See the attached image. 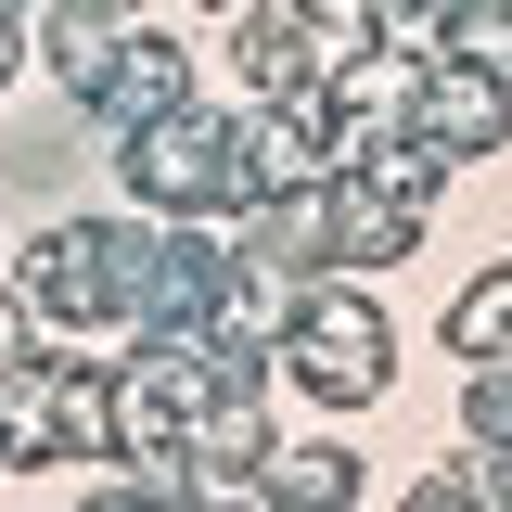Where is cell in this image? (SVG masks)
<instances>
[{
  "label": "cell",
  "mask_w": 512,
  "mask_h": 512,
  "mask_svg": "<svg viewBox=\"0 0 512 512\" xmlns=\"http://www.w3.org/2000/svg\"><path fill=\"white\" fill-rule=\"evenodd\" d=\"M116 167H128V192L167 205V218H192V205H256L244 116H205V103H167V116L116 128Z\"/></svg>",
  "instance_id": "obj_1"
},
{
  "label": "cell",
  "mask_w": 512,
  "mask_h": 512,
  "mask_svg": "<svg viewBox=\"0 0 512 512\" xmlns=\"http://www.w3.org/2000/svg\"><path fill=\"white\" fill-rule=\"evenodd\" d=\"M282 359H295V384H308L320 410H372L384 384H397V320L372 295H346V282H295Z\"/></svg>",
  "instance_id": "obj_2"
},
{
  "label": "cell",
  "mask_w": 512,
  "mask_h": 512,
  "mask_svg": "<svg viewBox=\"0 0 512 512\" xmlns=\"http://www.w3.org/2000/svg\"><path fill=\"white\" fill-rule=\"evenodd\" d=\"M410 128L436 141L448 167H474V154H500V128H512V77L500 64H474V52H448L410 77Z\"/></svg>",
  "instance_id": "obj_3"
},
{
  "label": "cell",
  "mask_w": 512,
  "mask_h": 512,
  "mask_svg": "<svg viewBox=\"0 0 512 512\" xmlns=\"http://www.w3.org/2000/svg\"><path fill=\"white\" fill-rule=\"evenodd\" d=\"M167 103H192V52L167 39V26H128L116 52H103V77H90V116L141 128V116H167Z\"/></svg>",
  "instance_id": "obj_4"
},
{
  "label": "cell",
  "mask_w": 512,
  "mask_h": 512,
  "mask_svg": "<svg viewBox=\"0 0 512 512\" xmlns=\"http://www.w3.org/2000/svg\"><path fill=\"white\" fill-rule=\"evenodd\" d=\"M218 52H231V77H244L256 103H282V90H320V77H333L295 0H256V13H231V39H218Z\"/></svg>",
  "instance_id": "obj_5"
},
{
  "label": "cell",
  "mask_w": 512,
  "mask_h": 512,
  "mask_svg": "<svg viewBox=\"0 0 512 512\" xmlns=\"http://www.w3.org/2000/svg\"><path fill=\"white\" fill-rule=\"evenodd\" d=\"M90 141H116V128H103L90 103H77V90H64L52 116H26L13 141H0V192H26V205H52V192L77 180V167H90Z\"/></svg>",
  "instance_id": "obj_6"
},
{
  "label": "cell",
  "mask_w": 512,
  "mask_h": 512,
  "mask_svg": "<svg viewBox=\"0 0 512 512\" xmlns=\"http://www.w3.org/2000/svg\"><path fill=\"white\" fill-rule=\"evenodd\" d=\"M256 487H269L282 512H346V500H359V461L308 436V448H269V474H256Z\"/></svg>",
  "instance_id": "obj_7"
},
{
  "label": "cell",
  "mask_w": 512,
  "mask_h": 512,
  "mask_svg": "<svg viewBox=\"0 0 512 512\" xmlns=\"http://www.w3.org/2000/svg\"><path fill=\"white\" fill-rule=\"evenodd\" d=\"M448 359H512V256L500 269H474V282H461V295H448Z\"/></svg>",
  "instance_id": "obj_8"
},
{
  "label": "cell",
  "mask_w": 512,
  "mask_h": 512,
  "mask_svg": "<svg viewBox=\"0 0 512 512\" xmlns=\"http://www.w3.org/2000/svg\"><path fill=\"white\" fill-rule=\"evenodd\" d=\"M461 436H474V448H512V359H474V384H461Z\"/></svg>",
  "instance_id": "obj_9"
},
{
  "label": "cell",
  "mask_w": 512,
  "mask_h": 512,
  "mask_svg": "<svg viewBox=\"0 0 512 512\" xmlns=\"http://www.w3.org/2000/svg\"><path fill=\"white\" fill-rule=\"evenodd\" d=\"M295 13H308V39H320V64L372 52V0H295Z\"/></svg>",
  "instance_id": "obj_10"
},
{
  "label": "cell",
  "mask_w": 512,
  "mask_h": 512,
  "mask_svg": "<svg viewBox=\"0 0 512 512\" xmlns=\"http://www.w3.org/2000/svg\"><path fill=\"white\" fill-rule=\"evenodd\" d=\"M397 512H487V474H423Z\"/></svg>",
  "instance_id": "obj_11"
},
{
  "label": "cell",
  "mask_w": 512,
  "mask_h": 512,
  "mask_svg": "<svg viewBox=\"0 0 512 512\" xmlns=\"http://www.w3.org/2000/svg\"><path fill=\"white\" fill-rule=\"evenodd\" d=\"M0 359H26V282H0Z\"/></svg>",
  "instance_id": "obj_12"
},
{
  "label": "cell",
  "mask_w": 512,
  "mask_h": 512,
  "mask_svg": "<svg viewBox=\"0 0 512 512\" xmlns=\"http://www.w3.org/2000/svg\"><path fill=\"white\" fill-rule=\"evenodd\" d=\"M13 77H26V26H0V90H13Z\"/></svg>",
  "instance_id": "obj_13"
},
{
  "label": "cell",
  "mask_w": 512,
  "mask_h": 512,
  "mask_svg": "<svg viewBox=\"0 0 512 512\" xmlns=\"http://www.w3.org/2000/svg\"><path fill=\"white\" fill-rule=\"evenodd\" d=\"M90 512H154V500H141V487H103V500H90Z\"/></svg>",
  "instance_id": "obj_14"
}]
</instances>
